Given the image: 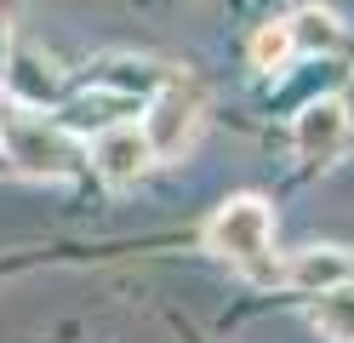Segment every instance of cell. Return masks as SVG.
<instances>
[{"label":"cell","mask_w":354,"mask_h":343,"mask_svg":"<svg viewBox=\"0 0 354 343\" xmlns=\"http://www.w3.org/2000/svg\"><path fill=\"white\" fill-rule=\"evenodd\" d=\"M0 80H6V91L17 103H29V109H40V103H52L57 91H63V80H57V69L52 63H40V58H29V52H17V58H6V69H0Z\"/></svg>","instance_id":"cell-7"},{"label":"cell","mask_w":354,"mask_h":343,"mask_svg":"<svg viewBox=\"0 0 354 343\" xmlns=\"http://www.w3.org/2000/svg\"><path fill=\"white\" fill-rule=\"evenodd\" d=\"M0 143H6V160L17 172H35V177H63V172L80 166V143L75 137L46 126V121H29V114L0 121Z\"/></svg>","instance_id":"cell-2"},{"label":"cell","mask_w":354,"mask_h":343,"mask_svg":"<svg viewBox=\"0 0 354 343\" xmlns=\"http://www.w3.org/2000/svg\"><path fill=\"white\" fill-rule=\"evenodd\" d=\"M343 281H354V252H343V246H308L286 269V286H297V292H326Z\"/></svg>","instance_id":"cell-6"},{"label":"cell","mask_w":354,"mask_h":343,"mask_svg":"<svg viewBox=\"0 0 354 343\" xmlns=\"http://www.w3.org/2000/svg\"><path fill=\"white\" fill-rule=\"evenodd\" d=\"M292 52L297 46H292V29H286V23H263V29L252 35V63L257 69H280Z\"/></svg>","instance_id":"cell-10"},{"label":"cell","mask_w":354,"mask_h":343,"mask_svg":"<svg viewBox=\"0 0 354 343\" xmlns=\"http://www.w3.org/2000/svg\"><path fill=\"white\" fill-rule=\"evenodd\" d=\"M343 137H348V109H343V98L303 103L297 126H292V143H297L303 160H331V155L343 149Z\"/></svg>","instance_id":"cell-4"},{"label":"cell","mask_w":354,"mask_h":343,"mask_svg":"<svg viewBox=\"0 0 354 343\" xmlns=\"http://www.w3.org/2000/svg\"><path fill=\"white\" fill-rule=\"evenodd\" d=\"M92 160H97V172H103L109 183H131L138 172H149V166H154V149H149L143 126H109V132L97 137Z\"/></svg>","instance_id":"cell-5"},{"label":"cell","mask_w":354,"mask_h":343,"mask_svg":"<svg viewBox=\"0 0 354 343\" xmlns=\"http://www.w3.org/2000/svg\"><path fill=\"white\" fill-rule=\"evenodd\" d=\"M206 246L217 252V258L229 263H263L274 246V212L263 195H229L223 206H217V218L206 223Z\"/></svg>","instance_id":"cell-1"},{"label":"cell","mask_w":354,"mask_h":343,"mask_svg":"<svg viewBox=\"0 0 354 343\" xmlns=\"http://www.w3.org/2000/svg\"><path fill=\"white\" fill-rule=\"evenodd\" d=\"M194 132H201V91H194L189 80H171L160 98L149 103V114H143V137H149L154 160H177V155H189Z\"/></svg>","instance_id":"cell-3"},{"label":"cell","mask_w":354,"mask_h":343,"mask_svg":"<svg viewBox=\"0 0 354 343\" xmlns=\"http://www.w3.org/2000/svg\"><path fill=\"white\" fill-rule=\"evenodd\" d=\"M292 46H303V52H331V46L343 40V29H337V17L331 12H320V6H308V12H297L292 23Z\"/></svg>","instance_id":"cell-9"},{"label":"cell","mask_w":354,"mask_h":343,"mask_svg":"<svg viewBox=\"0 0 354 343\" xmlns=\"http://www.w3.org/2000/svg\"><path fill=\"white\" fill-rule=\"evenodd\" d=\"M320 304H315V326H320V337H331V343H354V281H343V286H326V292H315Z\"/></svg>","instance_id":"cell-8"}]
</instances>
